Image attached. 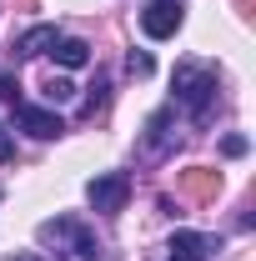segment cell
<instances>
[{
    "label": "cell",
    "instance_id": "obj_13",
    "mask_svg": "<svg viewBox=\"0 0 256 261\" xmlns=\"http://www.w3.org/2000/svg\"><path fill=\"white\" fill-rule=\"evenodd\" d=\"M100 106H106V81H96V96H86V106H81V116H96Z\"/></svg>",
    "mask_w": 256,
    "mask_h": 261
},
{
    "label": "cell",
    "instance_id": "obj_11",
    "mask_svg": "<svg viewBox=\"0 0 256 261\" xmlns=\"http://www.w3.org/2000/svg\"><path fill=\"white\" fill-rule=\"evenodd\" d=\"M70 96H75V86H70L65 75H56V81L45 86V100H50V106H56V100H70Z\"/></svg>",
    "mask_w": 256,
    "mask_h": 261
},
{
    "label": "cell",
    "instance_id": "obj_2",
    "mask_svg": "<svg viewBox=\"0 0 256 261\" xmlns=\"http://www.w3.org/2000/svg\"><path fill=\"white\" fill-rule=\"evenodd\" d=\"M176 106L191 121H206L216 111V70L201 61H181L176 65Z\"/></svg>",
    "mask_w": 256,
    "mask_h": 261
},
{
    "label": "cell",
    "instance_id": "obj_4",
    "mask_svg": "<svg viewBox=\"0 0 256 261\" xmlns=\"http://www.w3.org/2000/svg\"><path fill=\"white\" fill-rule=\"evenodd\" d=\"M171 121H176L171 111H156V116L146 121V136H141V161H166V156L176 151V141H181V136L171 130Z\"/></svg>",
    "mask_w": 256,
    "mask_h": 261
},
{
    "label": "cell",
    "instance_id": "obj_15",
    "mask_svg": "<svg viewBox=\"0 0 256 261\" xmlns=\"http://www.w3.org/2000/svg\"><path fill=\"white\" fill-rule=\"evenodd\" d=\"M221 151H226V156H246V136H226Z\"/></svg>",
    "mask_w": 256,
    "mask_h": 261
},
{
    "label": "cell",
    "instance_id": "obj_17",
    "mask_svg": "<svg viewBox=\"0 0 256 261\" xmlns=\"http://www.w3.org/2000/svg\"><path fill=\"white\" fill-rule=\"evenodd\" d=\"M15 261H40V256H15Z\"/></svg>",
    "mask_w": 256,
    "mask_h": 261
},
{
    "label": "cell",
    "instance_id": "obj_12",
    "mask_svg": "<svg viewBox=\"0 0 256 261\" xmlns=\"http://www.w3.org/2000/svg\"><path fill=\"white\" fill-rule=\"evenodd\" d=\"M0 100H5V106H15V100H20V75H15V70H10V75H0Z\"/></svg>",
    "mask_w": 256,
    "mask_h": 261
},
{
    "label": "cell",
    "instance_id": "obj_16",
    "mask_svg": "<svg viewBox=\"0 0 256 261\" xmlns=\"http://www.w3.org/2000/svg\"><path fill=\"white\" fill-rule=\"evenodd\" d=\"M10 156H15V141H10V130L0 126V161H10Z\"/></svg>",
    "mask_w": 256,
    "mask_h": 261
},
{
    "label": "cell",
    "instance_id": "obj_5",
    "mask_svg": "<svg viewBox=\"0 0 256 261\" xmlns=\"http://www.w3.org/2000/svg\"><path fill=\"white\" fill-rule=\"evenodd\" d=\"M181 0H151L146 10H141V31L151 35V40H166V35L181 31Z\"/></svg>",
    "mask_w": 256,
    "mask_h": 261
},
{
    "label": "cell",
    "instance_id": "obj_14",
    "mask_svg": "<svg viewBox=\"0 0 256 261\" xmlns=\"http://www.w3.org/2000/svg\"><path fill=\"white\" fill-rule=\"evenodd\" d=\"M131 75H151V56H146V50H131Z\"/></svg>",
    "mask_w": 256,
    "mask_h": 261
},
{
    "label": "cell",
    "instance_id": "obj_10",
    "mask_svg": "<svg viewBox=\"0 0 256 261\" xmlns=\"http://www.w3.org/2000/svg\"><path fill=\"white\" fill-rule=\"evenodd\" d=\"M56 61H61L65 70H81V65L91 61V45L75 40V35H65V40H56Z\"/></svg>",
    "mask_w": 256,
    "mask_h": 261
},
{
    "label": "cell",
    "instance_id": "obj_7",
    "mask_svg": "<svg viewBox=\"0 0 256 261\" xmlns=\"http://www.w3.org/2000/svg\"><path fill=\"white\" fill-rule=\"evenodd\" d=\"M211 251H221V236H201V231H176L171 236L176 261H211Z\"/></svg>",
    "mask_w": 256,
    "mask_h": 261
},
{
    "label": "cell",
    "instance_id": "obj_9",
    "mask_svg": "<svg viewBox=\"0 0 256 261\" xmlns=\"http://www.w3.org/2000/svg\"><path fill=\"white\" fill-rule=\"evenodd\" d=\"M61 35H56V25H35V31H25L20 40H15V61H35L45 45H56Z\"/></svg>",
    "mask_w": 256,
    "mask_h": 261
},
{
    "label": "cell",
    "instance_id": "obj_1",
    "mask_svg": "<svg viewBox=\"0 0 256 261\" xmlns=\"http://www.w3.org/2000/svg\"><path fill=\"white\" fill-rule=\"evenodd\" d=\"M50 251L61 261H96L100 256V241H96V231L86 226L81 216H56V221H40V231H35Z\"/></svg>",
    "mask_w": 256,
    "mask_h": 261
},
{
    "label": "cell",
    "instance_id": "obj_3",
    "mask_svg": "<svg viewBox=\"0 0 256 261\" xmlns=\"http://www.w3.org/2000/svg\"><path fill=\"white\" fill-rule=\"evenodd\" d=\"M86 196H91V206H96L100 216H121L126 201H131V176L126 171H106V176H96L86 186Z\"/></svg>",
    "mask_w": 256,
    "mask_h": 261
},
{
    "label": "cell",
    "instance_id": "obj_6",
    "mask_svg": "<svg viewBox=\"0 0 256 261\" xmlns=\"http://www.w3.org/2000/svg\"><path fill=\"white\" fill-rule=\"evenodd\" d=\"M10 111H15V126L31 130V136H40V141H50V136H61V130H65L61 116H56V111H45V106H25V100H15Z\"/></svg>",
    "mask_w": 256,
    "mask_h": 261
},
{
    "label": "cell",
    "instance_id": "obj_8",
    "mask_svg": "<svg viewBox=\"0 0 256 261\" xmlns=\"http://www.w3.org/2000/svg\"><path fill=\"white\" fill-rule=\"evenodd\" d=\"M181 191L191 196V201H216V191H221V171H211V166L181 171Z\"/></svg>",
    "mask_w": 256,
    "mask_h": 261
}]
</instances>
